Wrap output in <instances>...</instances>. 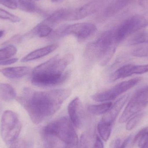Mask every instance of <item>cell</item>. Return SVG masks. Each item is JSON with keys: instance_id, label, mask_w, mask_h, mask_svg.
Wrapping results in <instances>:
<instances>
[{"instance_id": "6da1fadb", "label": "cell", "mask_w": 148, "mask_h": 148, "mask_svg": "<svg viewBox=\"0 0 148 148\" xmlns=\"http://www.w3.org/2000/svg\"><path fill=\"white\" fill-rule=\"evenodd\" d=\"M71 92L68 88L37 91L26 88L16 100L26 110L32 121L38 124L54 114L70 96Z\"/></svg>"}, {"instance_id": "8992f818", "label": "cell", "mask_w": 148, "mask_h": 148, "mask_svg": "<svg viewBox=\"0 0 148 148\" xmlns=\"http://www.w3.org/2000/svg\"><path fill=\"white\" fill-rule=\"evenodd\" d=\"M148 104V86H147L135 92L120 117L119 122H127L131 117L140 113Z\"/></svg>"}, {"instance_id": "277c9868", "label": "cell", "mask_w": 148, "mask_h": 148, "mask_svg": "<svg viewBox=\"0 0 148 148\" xmlns=\"http://www.w3.org/2000/svg\"><path fill=\"white\" fill-rule=\"evenodd\" d=\"M44 139L57 138L66 144V148H78V139L69 118L61 117L46 125L42 130Z\"/></svg>"}, {"instance_id": "5b68a950", "label": "cell", "mask_w": 148, "mask_h": 148, "mask_svg": "<svg viewBox=\"0 0 148 148\" xmlns=\"http://www.w3.org/2000/svg\"><path fill=\"white\" fill-rule=\"evenodd\" d=\"M22 124L15 112L6 110L3 114L1 120V136L6 144H12L18 139Z\"/></svg>"}, {"instance_id": "4dcf8cb0", "label": "cell", "mask_w": 148, "mask_h": 148, "mask_svg": "<svg viewBox=\"0 0 148 148\" xmlns=\"http://www.w3.org/2000/svg\"><path fill=\"white\" fill-rule=\"evenodd\" d=\"M93 148H104L103 143L98 136H96Z\"/></svg>"}, {"instance_id": "d6a6232c", "label": "cell", "mask_w": 148, "mask_h": 148, "mask_svg": "<svg viewBox=\"0 0 148 148\" xmlns=\"http://www.w3.org/2000/svg\"><path fill=\"white\" fill-rule=\"evenodd\" d=\"M52 1H53V2H56L57 1H60V0H52Z\"/></svg>"}, {"instance_id": "ac0fdd59", "label": "cell", "mask_w": 148, "mask_h": 148, "mask_svg": "<svg viewBox=\"0 0 148 148\" xmlns=\"http://www.w3.org/2000/svg\"><path fill=\"white\" fill-rule=\"evenodd\" d=\"M112 104V103L108 102L97 105H90L88 107V110L92 114L96 115L104 114L111 108Z\"/></svg>"}, {"instance_id": "4316f807", "label": "cell", "mask_w": 148, "mask_h": 148, "mask_svg": "<svg viewBox=\"0 0 148 148\" xmlns=\"http://www.w3.org/2000/svg\"><path fill=\"white\" fill-rule=\"evenodd\" d=\"M0 4L11 9H16L17 8L16 0H0Z\"/></svg>"}, {"instance_id": "ffe728a7", "label": "cell", "mask_w": 148, "mask_h": 148, "mask_svg": "<svg viewBox=\"0 0 148 148\" xmlns=\"http://www.w3.org/2000/svg\"><path fill=\"white\" fill-rule=\"evenodd\" d=\"M19 7L21 10L28 13L35 12L37 7L32 0H18Z\"/></svg>"}, {"instance_id": "f546056e", "label": "cell", "mask_w": 148, "mask_h": 148, "mask_svg": "<svg viewBox=\"0 0 148 148\" xmlns=\"http://www.w3.org/2000/svg\"><path fill=\"white\" fill-rule=\"evenodd\" d=\"M18 61L17 58H12L9 60H3L0 61V66H7L15 63Z\"/></svg>"}, {"instance_id": "9a60e30c", "label": "cell", "mask_w": 148, "mask_h": 148, "mask_svg": "<svg viewBox=\"0 0 148 148\" xmlns=\"http://www.w3.org/2000/svg\"><path fill=\"white\" fill-rule=\"evenodd\" d=\"M136 65L129 64L124 65L115 71L110 76V79L112 82L118 79L128 77L136 74Z\"/></svg>"}, {"instance_id": "8fae6325", "label": "cell", "mask_w": 148, "mask_h": 148, "mask_svg": "<svg viewBox=\"0 0 148 148\" xmlns=\"http://www.w3.org/2000/svg\"><path fill=\"white\" fill-rule=\"evenodd\" d=\"M129 97V95L127 94L119 98L114 104H112L111 108L107 113L104 114V116L101 120L106 122L113 124L122 109L127 101Z\"/></svg>"}, {"instance_id": "4fadbf2b", "label": "cell", "mask_w": 148, "mask_h": 148, "mask_svg": "<svg viewBox=\"0 0 148 148\" xmlns=\"http://www.w3.org/2000/svg\"><path fill=\"white\" fill-rule=\"evenodd\" d=\"M95 8L94 3H89L70 13H66L64 19L74 21L82 19L94 12Z\"/></svg>"}, {"instance_id": "e575fe53", "label": "cell", "mask_w": 148, "mask_h": 148, "mask_svg": "<svg viewBox=\"0 0 148 148\" xmlns=\"http://www.w3.org/2000/svg\"></svg>"}, {"instance_id": "3957f363", "label": "cell", "mask_w": 148, "mask_h": 148, "mask_svg": "<svg viewBox=\"0 0 148 148\" xmlns=\"http://www.w3.org/2000/svg\"><path fill=\"white\" fill-rule=\"evenodd\" d=\"M117 45L114 31H106L87 45L85 49V55L90 60L104 66L114 54Z\"/></svg>"}, {"instance_id": "52a82bcc", "label": "cell", "mask_w": 148, "mask_h": 148, "mask_svg": "<svg viewBox=\"0 0 148 148\" xmlns=\"http://www.w3.org/2000/svg\"><path fill=\"white\" fill-rule=\"evenodd\" d=\"M148 25V19L141 15H136L125 20L114 31V36L117 44L140 29Z\"/></svg>"}, {"instance_id": "cb8c5ba5", "label": "cell", "mask_w": 148, "mask_h": 148, "mask_svg": "<svg viewBox=\"0 0 148 148\" xmlns=\"http://www.w3.org/2000/svg\"><path fill=\"white\" fill-rule=\"evenodd\" d=\"M132 54L137 57H148V44L137 47L132 52Z\"/></svg>"}, {"instance_id": "d4e9b609", "label": "cell", "mask_w": 148, "mask_h": 148, "mask_svg": "<svg viewBox=\"0 0 148 148\" xmlns=\"http://www.w3.org/2000/svg\"><path fill=\"white\" fill-rule=\"evenodd\" d=\"M30 143L23 139H17L10 144L9 148H30Z\"/></svg>"}, {"instance_id": "7402d4cb", "label": "cell", "mask_w": 148, "mask_h": 148, "mask_svg": "<svg viewBox=\"0 0 148 148\" xmlns=\"http://www.w3.org/2000/svg\"><path fill=\"white\" fill-rule=\"evenodd\" d=\"M143 116V113H139L131 117L127 123L126 129L127 130H133L138 123L140 121Z\"/></svg>"}, {"instance_id": "603a6c76", "label": "cell", "mask_w": 148, "mask_h": 148, "mask_svg": "<svg viewBox=\"0 0 148 148\" xmlns=\"http://www.w3.org/2000/svg\"><path fill=\"white\" fill-rule=\"evenodd\" d=\"M0 18L8 20L13 23L19 22L21 21V19L18 16L1 8H0Z\"/></svg>"}, {"instance_id": "1f68e13d", "label": "cell", "mask_w": 148, "mask_h": 148, "mask_svg": "<svg viewBox=\"0 0 148 148\" xmlns=\"http://www.w3.org/2000/svg\"><path fill=\"white\" fill-rule=\"evenodd\" d=\"M3 33H4V32L3 31L0 30V38H1L3 36Z\"/></svg>"}, {"instance_id": "9c48e42d", "label": "cell", "mask_w": 148, "mask_h": 148, "mask_svg": "<svg viewBox=\"0 0 148 148\" xmlns=\"http://www.w3.org/2000/svg\"><path fill=\"white\" fill-rule=\"evenodd\" d=\"M97 27L95 25L90 23H76L68 26L60 34V36L73 35L79 40H84L93 34Z\"/></svg>"}, {"instance_id": "83f0119b", "label": "cell", "mask_w": 148, "mask_h": 148, "mask_svg": "<svg viewBox=\"0 0 148 148\" xmlns=\"http://www.w3.org/2000/svg\"><path fill=\"white\" fill-rule=\"evenodd\" d=\"M131 138V136H129L128 137H127L125 139V140L122 144H121L120 139H117L115 142L114 148H126L128 143H129Z\"/></svg>"}, {"instance_id": "d6986e66", "label": "cell", "mask_w": 148, "mask_h": 148, "mask_svg": "<svg viewBox=\"0 0 148 148\" xmlns=\"http://www.w3.org/2000/svg\"><path fill=\"white\" fill-rule=\"evenodd\" d=\"M17 52V49L12 45H8L0 49V61L8 60L14 56Z\"/></svg>"}, {"instance_id": "7c38bea8", "label": "cell", "mask_w": 148, "mask_h": 148, "mask_svg": "<svg viewBox=\"0 0 148 148\" xmlns=\"http://www.w3.org/2000/svg\"><path fill=\"white\" fill-rule=\"evenodd\" d=\"M59 45L58 44H52L44 47L36 49L23 57L21 61L23 62H27L40 59L51 53L57 49Z\"/></svg>"}, {"instance_id": "484cf974", "label": "cell", "mask_w": 148, "mask_h": 148, "mask_svg": "<svg viewBox=\"0 0 148 148\" xmlns=\"http://www.w3.org/2000/svg\"><path fill=\"white\" fill-rule=\"evenodd\" d=\"M79 148H90V141L88 133H84L80 138Z\"/></svg>"}, {"instance_id": "836d02e7", "label": "cell", "mask_w": 148, "mask_h": 148, "mask_svg": "<svg viewBox=\"0 0 148 148\" xmlns=\"http://www.w3.org/2000/svg\"><path fill=\"white\" fill-rule=\"evenodd\" d=\"M36 1H39V0H36Z\"/></svg>"}, {"instance_id": "44dd1931", "label": "cell", "mask_w": 148, "mask_h": 148, "mask_svg": "<svg viewBox=\"0 0 148 148\" xmlns=\"http://www.w3.org/2000/svg\"><path fill=\"white\" fill-rule=\"evenodd\" d=\"M51 27L47 24H42L39 25L35 29L36 34L40 37H45L49 35L52 31Z\"/></svg>"}, {"instance_id": "5bb4252c", "label": "cell", "mask_w": 148, "mask_h": 148, "mask_svg": "<svg viewBox=\"0 0 148 148\" xmlns=\"http://www.w3.org/2000/svg\"><path fill=\"white\" fill-rule=\"evenodd\" d=\"M31 71L29 67L19 66L3 69L0 70V72L7 78L15 79L27 75Z\"/></svg>"}, {"instance_id": "f1b7e54d", "label": "cell", "mask_w": 148, "mask_h": 148, "mask_svg": "<svg viewBox=\"0 0 148 148\" xmlns=\"http://www.w3.org/2000/svg\"><path fill=\"white\" fill-rule=\"evenodd\" d=\"M22 40V37L19 35L14 36L11 39L3 43V45H8L10 43L14 42H20Z\"/></svg>"}, {"instance_id": "30bf717a", "label": "cell", "mask_w": 148, "mask_h": 148, "mask_svg": "<svg viewBox=\"0 0 148 148\" xmlns=\"http://www.w3.org/2000/svg\"><path fill=\"white\" fill-rule=\"evenodd\" d=\"M68 111L69 119L76 127L80 128L83 124L84 110L81 100L78 97L72 100L69 104Z\"/></svg>"}, {"instance_id": "e0dca14e", "label": "cell", "mask_w": 148, "mask_h": 148, "mask_svg": "<svg viewBox=\"0 0 148 148\" xmlns=\"http://www.w3.org/2000/svg\"><path fill=\"white\" fill-rule=\"evenodd\" d=\"M113 124L101 120L97 124V130L101 138L107 141L109 139L112 131Z\"/></svg>"}, {"instance_id": "7a4b0ae2", "label": "cell", "mask_w": 148, "mask_h": 148, "mask_svg": "<svg viewBox=\"0 0 148 148\" xmlns=\"http://www.w3.org/2000/svg\"><path fill=\"white\" fill-rule=\"evenodd\" d=\"M73 60V56L71 54L55 56L34 69L31 83L39 87H54L62 84L70 76L66 68Z\"/></svg>"}, {"instance_id": "ba28073f", "label": "cell", "mask_w": 148, "mask_h": 148, "mask_svg": "<svg viewBox=\"0 0 148 148\" xmlns=\"http://www.w3.org/2000/svg\"><path fill=\"white\" fill-rule=\"evenodd\" d=\"M142 79V77H138L119 83L109 89L93 95L91 96V98L97 102H108L112 101L134 87Z\"/></svg>"}, {"instance_id": "2e32d148", "label": "cell", "mask_w": 148, "mask_h": 148, "mask_svg": "<svg viewBox=\"0 0 148 148\" xmlns=\"http://www.w3.org/2000/svg\"><path fill=\"white\" fill-rule=\"evenodd\" d=\"M16 97V92L10 84L0 83V98L5 101L9 102Z\"/></svg>"}]
</instances>
